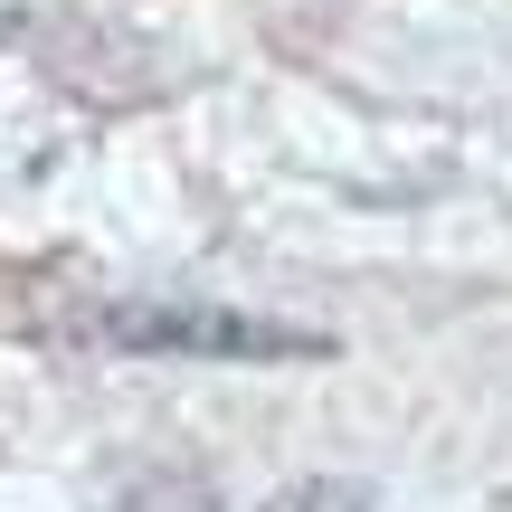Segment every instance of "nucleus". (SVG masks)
<instances>
[{"label": "nucleus", "mask_w": 512, "mask_h": 512, "mask_svg": "<svg viewBox=\"0 0 512 512\" xmlns=\"http://www.w3.org/2000/svg\"><path fill=\"white\" fill-rule=\"evenodd\" d=\"M105 332H124V342H219V351H266L275 342V332L209 323V313H124V323H105Z\"/></svg>", "instance_id": "nucleus-1"}]
</instances>
